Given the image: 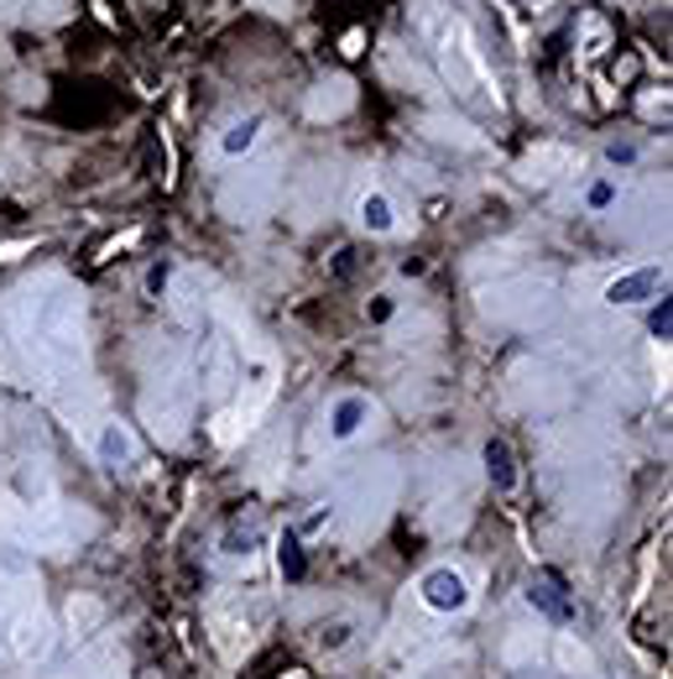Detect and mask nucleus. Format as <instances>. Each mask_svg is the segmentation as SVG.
I'll list each match as a JSON object with an SVG mask.
<instances>
[{"label": "nucleus", "instance_id": "2eb2a0df", "mask_svg": "<svg viewBox=\"0 0 673 679\" xmlns=\"http://www.w3.org/2000/svg\"><path fill=\"white\" fill-rule=\"evenodd\" d=\"M371 320H392V299H377V303H371Z\"/></svg>", "mask_w": 673, "mask_h": 679}, {"label": "nucleus", "instance_id": "20e7f679", "mask_svg": "<svg viewBox=\"0 0 673 679\" xmlns=\"http://www.w3.org/2000/svg\"><path fill=\"white\" fill-rule=\"evenodd\" d=\"M366 423H371V402L360 398V392H345V398H335V408H329V440L335 444L356 440Z\"/></svg>", "mask_w": 673, "mask_h": 679}, {"label": "nucleus", "instance_id": "f03ea898", "mask_svg": "<svg viewBox=\"0 0 673 679\" xmlns=\"http://www.w3.org/2000/svg\"><path fill=\"white\" fill-rule=\"evenodd\" d=\"M528 606H533L538 617H549L554 627H569L575 622V601H569V580L558 575V570H538V580L522 591Z\"/></svg>", "mask_w": 673, "mask_h": 679}, {"label": "nucleus", "instance_id": "9b49d317", "mask_svg": "<svg viewBox=\"0 0 673 679\" xmlns=\"http://www.w3.org/2000/svg\"><path fill=\"white\" fill-rule=\"evenodd\" d=\"M350 633H356L350 622H324V627H318V648H324V654H335V648L350 643Z\"/></svg>", "mask_w": 673, "mask_h": 679}, {"label": "nucleus", "instance_id": "7ed1b4c3", "mask_svg": "<svg viewBox=\"0 0 673 679\" xmlns=\"http://www.w3.org/2000/svg\"><path fill=\"white\" fill-rule=\"evenodd\" d=\"M663 288H669V278H663L658 267H637V272H627V278H616L611 288H606V303H611V309H632V303L658 299Z\"/></svg>", "mask_w": 673, "mask_h": 679}, {"label": "nucleus", "instance_id": "f8f14e48", "mask_svg": "<svg viewBox=\"0 0 673 679\" xmlns=\"http://www.w3.org/2000/svg\"><path fill=\"white\" fill-rule=\"evenodd\" d=\"M257 543H261V534L257 528H246V534H225V554H230V560H240V554H257Z\"/></svg>", "mask_w": 673, "mask_h": 679}, {"label": "nucleus", "instance_id": "ddd939ff", "mask_svg": "<svg viewBox=\"0 0 673 679\" xmlns=\"http://www.w3.org/2000/svg\"><path fill=\"white\" fill-rule=\"evenodd\" d=\"M611 200H616V188H611V183H595V188H590V204H595V209H606Z\"/></svg>", "mask_w": 673, "mask_h": 679}, {"label": "nucleus", "instance_id": "0eeeda50", "mask_svg": "<svg viewBox=\"0 0 673 679\" xmlns=\"http://www.w3.org/2000/svg\"><path fill=\"white\" fill-rule=\"evenodd\" d=\"M261 126H267V120H261V116L236 120V126H230V131L219 137V147H225V158H240V152H251V147H257V137H261Z\"/></svg>", "mask_w": 673, "mask_h": 679}, {"label": "nucleus", "instance_id": "39448f33", "mask_svg": "<svg viewBox=\"0 0 673 679\" xmlns=\"http://www.w3.org/2000/svg\"><path fill=\"white\" fill-rule=\"evenodd\" d=\"M480 460H486V476H491L496 492H517V455H512V444H507V440H486Z\"/></svg>", "mask_w": 673, "mask_h": 679}, {"label": "nucleus", "instance_id": "6e6552de", "mask_svg": "<svg viewBox=\"0 0 673 679\" xmlns=\"http://www.w3.org/2000/svg\"><path fill=\"white\" fill-rule=\"evenodd\" d=\"M278 570H282V580H293V585L308 575V554H303L297 534H282L278 539Z\"/></svg>", "mask_w": 673, "mask_h": 679}, {"label": "nucleus", "instance_id": "f257e3e1", "mask_svg": "<svg viewBox=\"0 0 673 679\" xmlns=\"http://www.w3.org/2000/svg\"><path fill=\"white\" fill-rule=\"evenodd\" d=\"M417 596L438 617H459L470 606V580L459 575L455 564H434V570H423V580H417Z\"/></svg>", "mask_w": 673, "mask_h": 679}, {"label": "nucleus", "instance_id": "1a4fd4ad", "mask_svg": "<svg viewBox=\"0 0 673 679\" xmlns=\"http://www.w3.org/2000/svg\"><path fill=\"white\" fill-rule=\"evenodd\" d=\"M126 455H131V434H126L120 423H105V429H99V460H105V465H120Z\"/></svg>", "mask_w": 673, "mask_h": 679}, {"label": "nucleus", "instance_id": "423d86ee", "mask_svg": "<svg viewBox=\"0 0 673 679\" xmlns=\"http://www.w3.org/2000/svg\"><path fill=\"white\" fill-rule=\"evenodd\" d=\"M360 225H366L371 236H392V230H397V209H392V200L371 188V194L360 200Z\"/></svg>", "mask_w": 673, "mask_h": 679}, {"label": "nucleus", "instance_id": "4468645a", "mask_svg": "<svg viewBox=\"0 0 673 679\" xmlns=\"http://www.w3.org/2000/svg\"><path fill=\"white\" fill-rule=\"evenodd\" d=\"M167 278H173L167 267H152V278H146V288H152V293H162V288H167Z\"/></svg>", "mask_w": 673, "mask_h": 679}, {"label": "nucleus", "instance_id": "9d476101", "mask_svg": "<svg viewBox=\"0 0 673 679\" xmlns=\"http://www.w3.org/2000/svg\"><path fill=\"white\" fill-rule=\"evenodd\" d=\"M648 330H653V340H669L673 335V299H669V288L653 299V314H648Z\"/></svg>", "mask_w": 673, "mask_h": 679}]
</instances>
